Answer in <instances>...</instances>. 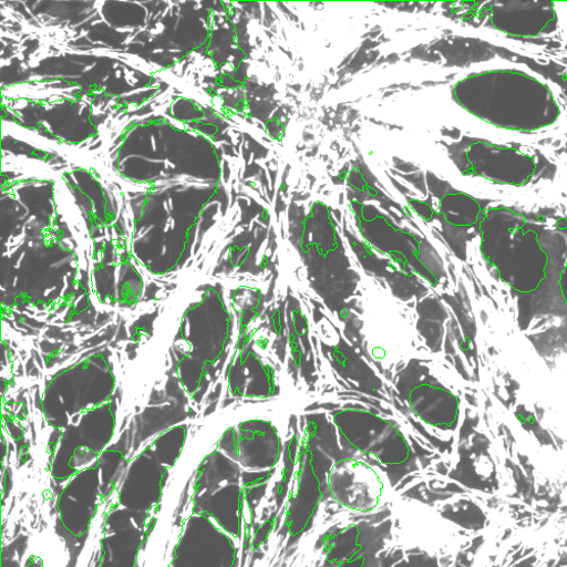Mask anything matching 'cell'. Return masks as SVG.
<instances>
[{"mask_svg": "<svg viewBox=\"0 0 567 567\" xmlns=\"http://www.w3.org/2000/svg\"><path fill=\"white\" fill-rule=\"evenodd\" d=\"M478 99L468 105L483 120L502 128L537 131L555 124L561 115L551 90L517 71H492L476 75Z\"/></svg>", "mask_w": 567, "mask_h": 567, "instance_id": "cell-1", "label": "cell"}, {"mask_svg": "<svg viewBox=\"0 0 567 567\" xmlns=\"http://www.w3.org/2000/svg\"><path fill=\"white\" fill-rule=\"evenodd\" d=\"M487 6L488 24L519 37H537L555 30L557 17L549 2H495Z\"/></svg>", "mask_w": 567, "mask_h": 567, "instance_id": "cell-3", "label": "cell"}, {"mask_svg": "<svg viewBox=\"0 0 567 567\" xmlns=\"http://www.w3.org/2000/svg\"><path fill=\"white\" fill-rule=\"evenodd\" d=\"M475 153L474 169L484 178L498 184L523 186L537 174L538 165L529 154L491 144H480Z\"/></svg>", "mask_w": 567, "mask_h": 567, "instance_id": "cell-4", "label": "cell"}, {"mask_svg": "<svg viewBox=\"0 0 567 567\" xmlns=\"http://www.w3.org/2000/svg\"><path fill=\"white\" fill-rule=\"evenodd\" d=\"M328 485L336 499L343 506L370 512L381 504L385 486L377 471L357 460L337 463L328 475Z\"/></svg>", "mask_w": 567, "mask_h": 567, "instance_id": "cell-2", "label": "cell"}]
</instances>
